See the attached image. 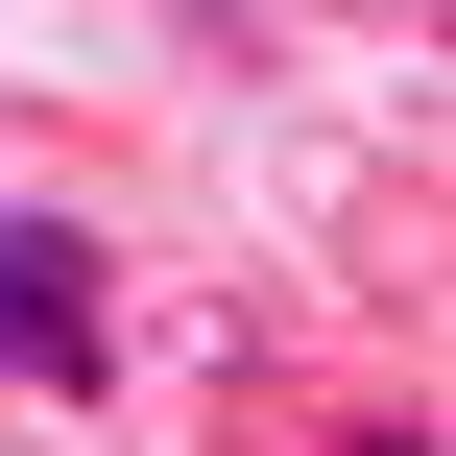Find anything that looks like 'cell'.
<instances>
[{"mask_svg":"<svg viewBox=\"0 0 456 456\" xmlns=\"http://www.w3.org/2000/svg\"><path fill=\"white\" fill-rule=\"evenodd\" d=\"M96 361H120V265L72 216H0V385L24 409H96Z\"/></svg>","mask_w":456,"mask_h":456,"instance_id":"cell-1","label":"cell"}]
</instances>
